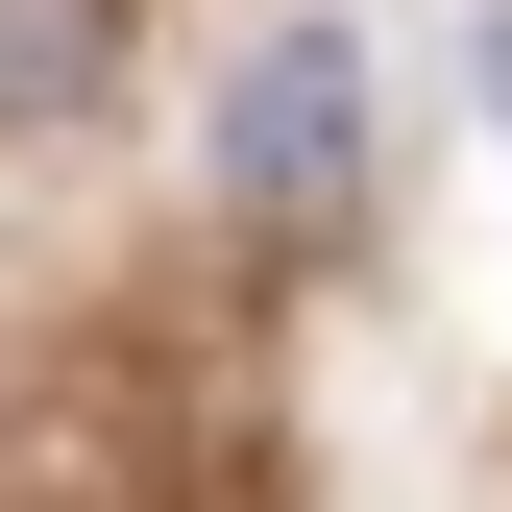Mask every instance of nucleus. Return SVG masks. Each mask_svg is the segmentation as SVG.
<instances>
[{"mask_svg": "<svg viewBox=\"0 0 512 512\" xmlns=\"http://www.w3.org/2000/svg\"><path fill=\"white\" fill-rule=\"evenodd\" d=\"M220 196L293 220V244L366 196V49H342V25H269V49H244V98H220Z\"/></svg>", "mask_w": 512, "mask_h": 512, "instance_id": "1", "label": "nucleus"}, {"mask_svg": "<svg viewBox=\"0 0 512 512\" xmlns=\"http://www.w3.org/2000/svg\"><path fill=\"white\" fill-rule=\"evenodd\" d=\"M122 74V0H0V122H74Z\"/></svg>", "mask_w": 512, "mask_h": 512, "instance_id": "2", "label": "nucleus"}]
</instances>
